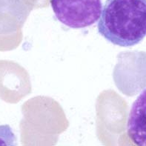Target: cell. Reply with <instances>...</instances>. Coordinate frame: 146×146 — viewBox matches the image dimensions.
Instances as JSON below:
<instances>
[{
	"label": "cell",
	"instance_id": "obj_1",
	"mask_svg": "<svg viewBox=\"0 0 146 146\" xmlns=\"http://www.w3.org/2000/svg\"><path fill=\"white\" fill-rule=\"evenodd\" d=\"M97 24L108 42L132 47L146 36V0H107Z\"/></svg>",
	"mask_w": 146,
	"mask_h": 146
},
{
	"label": "cell",
	"instance_id": "obj_2",
	"mask_svg": "<svg viewBox=\"0 0 146 146\" xmlns=\"http://www.w3.org/2000/svg\"><path fill=\"white\" fill-rule=\"evenodd\" d=\"M50 6L58 20L73 29L91 26L102 11V0H50Z\"/></svg>",
	"mask_w": 146,
	"mask_h": 146
},
{
	"label": "cell",
	"instance_id": "obj_3",
	"mask_svg": "<svg viewBox=\"0 0 146 146\" xmlns=\"http://www.w3.org/2000/svg\"><path fill=\"white\" fill-rule=\"evenodd\" d=\"M127 132L134 144L146 146V89L132 105L128 116Z\"/></svg>",
	"mask_w": 146,
	"mask_h": 146
},
{
	"label": "cell",
	"instance_id": "obj_4",
	"mask_svg": "<svg viewBox=\"0 0 146 146\" xmlns=\"http://www.w3.org/2000/svg\"><path fill=\"white\" fill-rule=\"evenodd\" d=\"M17 138L8 125H0V146H13L17 145Z\"/></svg>",
	"mask_w": 146,
	"mask_h": 146
}]
</instances>
